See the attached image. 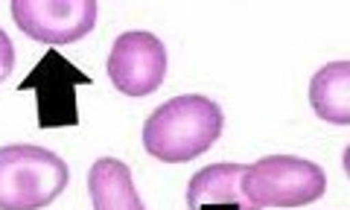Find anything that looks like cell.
I'll return each instance as SVG.
<instances>
[{"mask_svg":"<svg viewBox=\"0 0 350 210\" xmlns=\"http://www.w3.org/2000/svg\"><path fill=\"white\" fill-rule=\"evenodd\" d=\"M12 68H15V47H12V41H9L6 32L0 29V82L9 79Z\"/></svg>","mask_w":350,"mask_h":210,"instance_id":"10","label":"cell"},{"mask_svg":"<svg viewBox=\"0 0 350 210\" xmlns=\"http://www.w3.org/2000/svg\"><path fill=\"white\" fill-rule=\"evenodd\" d=\"M105 70L120 94L149 96L167 79V47L155 32L129 29L117 36Z\"/></svg>","mask_w":350,"mask_h":210,"instance_id":"5","label":"cell"},{"mask_svg":"<svg viewBox=\"0 0 350 210\" xmlns=\"http://www.w3.org/2000/svg\"><path fill=\"white\" fill-rule=\"evenodd\" d=\"M199 210H239V207L237 205H204Z\"/></svg>","mask_w":350,"mask_h":210,"instance_id":"11","label":"cell"},{"mask_svg":"<svg viewBox=\"0 0 350 210\" xmlns=\"http://www.w3.org/2000/svg\"><path fill=\"white\" fill-rule=\"evenodd\" d=\"M225 114L211 96L181 94L158 105L144 126V149L163 163H187L222 135Z\"/></svg>","mask_w":350,"mask_h":210,"instance_id":"1","label":"cell"},{"mask_svg":"<svg viewBox=\"0 0 350 210\" xmlns=\"http://www.w3.org/2000/svg\"><path fill=\"white\" fill-rule=\"evenodd\" d=\"M79 85H91V76L64 59L59 50H47L32 73L18 85V91L36 94L38 129H68L79 123V108H76Z\"/></svg>","mask_w":350,"mask_h":210,"instance_id":"4","label":"cell"},{"mask_svg":"<svg viewBox=\"0 0 350 210\" xmlns=\"http://www.w3.org/2000/svg\"><path fill=\"white\" fill-rule=\"evenodd\" d=\"M245 163H211L199 170L187 184V207L199 210L204 205H237L239 210H254L243 196Z\"/></svg>","mask_w":350,"mask_h":210,"instance_id":"8","label":"cell"},{"mask_svg":"<svg viewBox=\"0 0 350 210\" xmlns=\"http://www.w3.org/2000/svg\"><path fill=\"white\" fill-rule=\"evenodd\" d=\"M88 193L94 210H146L131 181V170L117 158H100L88 170Z\"/></svg>","mask_w":350,"mask_h":210,"instance_id":"7","label":"cell"},{"mask_svg":"<svg viewBox=\"0 0 350 210\" xmlns=\"http://www.w3.org/2000/svg\"><path fill=\"white\" fill-rule=\"evenodd\" d=\"M327 175L315 161L295 155H266L257 163H245L243 196L254 210L266 207H304L321 198Z\"/></svg>","mask_w":350,"mask_h":210,"instance_id":"3","label":"cell"},{"mask_svg":"<svg viewBox=\"0 0 350 210\" xmlns=\"http://www.w3.org/2000/svg\"><path fill=\"white\" fill-rule=\"evenodd\" d=\"M12 18L24 36L44 44H73L96 27L94 0H15Z\"/></svg>","mask_w":350,"mask_h":210,"instance_id":"6","label":"cell"},{"mask_svg":"<svg viewBox=\"0 0 350 210\" xmlns=\"http://www.w3.org/2000/svg\"><path fill=\"white\" fill-rule=\"evenodd\" d=\"M312 111L333 126H350V62H330L310 82Z\"/></svg>","mask_w":350,"mask_h":210,"instance_id":"9","label":"cell"},{"mask_svg":"<svg viewBox=\"0 0 350 210\" xmlns=\"http://www.w3.org/2000/svg\"><path fill=\"white\" fill-rule=\"evenodd\" d=\"M70 181L56 152L29 143L0 146V210H41L53 205Z\"/></svg>","mask_w":350,"mask_h":210,"instance_id":"2","label":"cell"}]
</instances>
